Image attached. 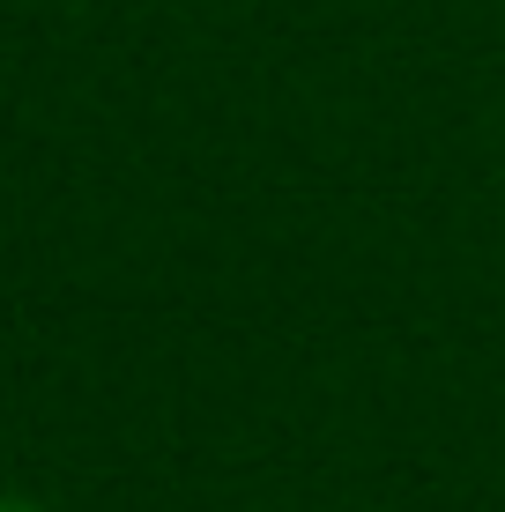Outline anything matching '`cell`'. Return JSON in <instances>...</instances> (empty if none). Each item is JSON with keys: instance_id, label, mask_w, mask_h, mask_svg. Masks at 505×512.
Wrapping results in <instances>:
<instances>
[{"instance_id": "6da1fadb", "label": "cell", "mask_w": 505, "mask_h": 512, "mask_svg": "<svg viewBox=\"0 0 505 512\" xmlns=\"http://www.w3.org/2000/svg\"><path fill=\"white\" fill-rule=\"evenodd\" d=\"M0 512H38V505H30V498H8V490H0Z\"/></svg>"}]
</instances>
